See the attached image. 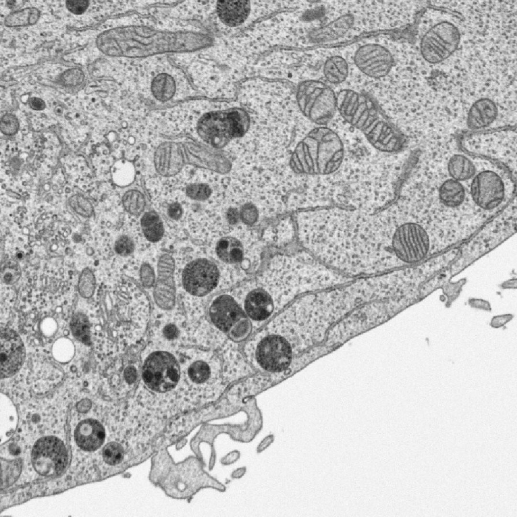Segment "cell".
I'll list each match as a JSON object with an SVG mask.
<instances>
[{
	"label": "cell",
	"instance_id": "6da1fadb",
	"mask_svg": "<svg viewBox=\"0 0 517 517\" xmlns=\"http://www.w3.org/2000/svg\"><path fill=\"white\" fill-rule=\"evenodd\" d=\"M182 344L156 340L143 350L135 391L139 400L207 403L219 397L224 385L219 358Z\"/></svg>",
	"mask_w": 517,
	"mask_h": 517
},
{
	"label": "cell",
	"instance_id": "7a4b0ae2",
	"mask_svg": "<svg viewBox=\"0 0 517 517\" xmlns=\"http://www.w3.org/2000/svg\"><path fill=\"white\" fill-rule=\"evenodd\" d=\"M336 107L341 117L361 132L380 151L394 153L406 146L405 135L384 115L369 95L349 89L341 90L336 94Z\"/></svg>",
	"mask_w": 517,
	"mask_h": 517
},
{
	"label": "cell",
	"instance_id": "3957f363",
	"mask_svg": "<svg viewBox=\"0 0 517 517\" xmlns=\"http://www.w3.org/2000/svg\"><path fill=\"white\" fill-rule=\"evenodd\" d=\"M344 154V144L337 133L327 126H319L298 144L291 165L298 173L327 176L340 169Z\"/></svg>",
	"mask_w": 517,
	"mask_h": 517
},
{
	"label": "cell",
	"instance_id": "277c9868",
	"mask_svg": "<svg viewBox=\"0 0 517 517\" xmlns=\"http://www.w3.org/2000/svg\"><path fill=\"white\" fill-rule=\"evenodd\" d=\"M249 122L246 112L240 108L214 111L201 117L197 131L206 143L216 148H223L233 138L244 135Z\"/></svg>",
	"mask_w": 517,
	"mask_h": 517
},
{
	"label": "cell",
	"instance_id": "5b68a950",
	"mask_svg": "<svg viewBox=\"0 0 517 517\" xmlns=\"http://www.w3.org/2000/svg\"><path fill=\"white\" fill-rule=\"evenodd\" d=\"M298 102L303 114L319 126H327L337 112L336 94L329 86L319 80L301 84Z\"/></svg>",
	"mask_w": 517,
	"mask_h": 517
},
{
	"label": "cell",
	"instance_id": "8992f818",
	"mask_svg": "<svg viewBox=\"0 0 517 517\" xmlns=\"http://www.w3.org/2000/svg\"><path fill=\"white\" fill-rule=\"evenodd\" d=\"M460 41V34L452 23L439 22L422 37L420 51L423 58L431 64L439 63L451 56L457 49Z\"/></svg>",
	"mask_w": 517,
	"mask_h": 517
},
{
	"label": "cell",
	"instance_id": "52a82bcc",
	"mask_svg": "<svg viewBox=\"0 0 517 517\" xmlns=\"http://www.w3.org/2000/svg\"><path fill=\"white\" fill-rule=\"evenodd\" d=\"M208 313L210 324L219 331L231 333L235 338L247 333V316L231 296L217 297L211 303Z\"/></svg>",
	"mask_w": 517,
	"mask_h": 517
},
{
	"label": "cell",
	"instance_id": "ba28073f",
	"mask_svg": "<svg viewBox=\"0 0 517 517\" xmlns=\"http://www.w3.org/2000/svg\"><path fill=\"white\" fill-rule=\"evenodd\" d=\"M430 247L429 237L420 225L406 223L395 230L392 247L401 261L408 264L420 262L427 255Z\"/></svg>",
	"mask_w": 517,
	"mask_h": 517
},
{
	"label": "cell",
	"instance_id": "9c48e42d",
	"mask_svg": "<svg viewBox=\"0 0 517 517\" xmlns=\"http://www.w3.org/2000/svg\"><path fill=\"white\" fill-rule=\"evenodd\" d=\"M67 459L64 444L55 436L41 438L32 450V464L36 472L42 476L59 475L65 468Z\"/></svg>",
	"mask_w": 517,
	"mask_h": 517
},
{
	"label": "cell",
	"instance_id": "30bf717a",
	"mask_svg": "<svg viewBox=\"0 0 517 517\" xmlns=\"http://www.w3.org/2000/svg\"><path fill=\"white\" fill-rule=\"evenodd\" d=\"M182 284L189 294L202 296L212 291L217 285L219 271L217 266L206 258H198L190 262L182 273Z\"/></svg>",
	"mask_w": 517,
	"mask_h": 517
},
{
	"label": "cell",
	"instance_id": "8fae6325",
	"mask_svg": "<svg viewBox=\"0 0 517 517\" xmlns=\"http://www.w3.org/2000/svg\"><path fill=\"white\" fill-rule=\"evenodd\" d=\"M471 194L478 206L484 210H492L504 199L505 185L501 177L495 172L483 171L473 178Z\"/></svg>",
	"mask_w": 517,
	"mask_h": 517
},
{
	"label": "cell",
	"instance_id": "7c38bea8",
	"mask_svg": "<svg viewBox=\"0 0 517 517\" xmlns=\"http://www.w3.org/2000/svg\"><path fill=\"white\" fill-rule=\"evenodd\" d=\"M356 67L365 75L373 78L386 76L394 65V59L385 47L376 43L360 46L353 57Z\"/></svg>",
	"mask_w": 517,
	"mask_h": 517
},
{
	"label": "cell",
	"instance_id": "4fadbf2b",
	"mask_svg": "<svg viewBox=\"0 0 517 517\" xmlns=\"http://www.w3.org/2000/svg\"><path fill=\"white\" fill-rule=\"evenodd\" d=\"M25 357L24 344L19 335L9 328L1 332V376L8 378L15 375L21 368Z\"/></svg>",
	"mask_w": 517,
	"mask_h": 517
},
{
	"label": "cell",
	"instance_id": "5bb4252c",
	"mask_svg": "<svg viewBox=\"0 0 517 517\" xmlns=\"http://www.w3.org/2000/svg\"><path fill=\"white\" fill-rule=\"evenodd\" d=\"M245 314L253 325H259L273 314L275 305L271 296L261 288H256L249 292L243 302Z\"/></svg>",
	"mask_w": 517,
	"mask_h": 517
},
{
	"label": "cell",
	"instance_id": "9a60e30c",
	"mask_svg": "<svg viewBox=\"0 0 517 517\" xmlns=\"http://www.w3.org/2000/svg\"><path fill=\"white\" fill-rule=\"evenodd\" d=\"M105 430L96 420L87 419L79 422L74 432L77 445L82 450L92 451L99 448L105 439Z\"/></svg>",
	"mask_w": 517,
	"mask_h": 517
},
{
	"label": "cell",
	"instance_id": "2e32d148",
	"mask_svg": "<svg viewBox=\"0 0 517 517\" xmlns=\"http://www.w3.org/2000/svg\"><path fill=\"white\" fill-rule=\"evenodd\" d=\"M354 17L344 14L311 32L309 38L316 43H325L338 40L348 33L354 24Z\"/></svg>",
	"mask_w": 517,
	"mask_h": 517
},
{
	"label": "cell",
	"instance_id": "e0dca14e",
	"mask_svg": "<svg viewBox=\"0 0 517 517\" xmlns=\"http://www.w3.org/2000/svg\"><path fill=\"white\" fill-rule=\"evenodd\" d=\"M498 109L496 104L488 98L476 100L470 108L467 117L468 127L478 130L490 126L497 118Z\"/></svg>",
	"mask_w": 517,
	"mask_h": 517
},
{
	"label": "cell",
	"instance_id": "ac0fdd59",
	"mask_svg": "<svg viewBox=\"0 0 517 517\" xmlns=\"http://www.w3.org/2000/svg\"><path fill=\"white\" fill-rule=\"evenodd\" d=\"M250 8L249 1H219L216 5V12L223 23L235 27L246 20Z\"/></svg>",
	"mask_w": 517,
	"mask_h": 517
},
{
	"label": "cell",
	"instance_id": "d6986e66",
	"mask_svg": "<svg viewBox=\"0 0 517 517\" xmlns=\"http://www.w3.org/2000/svg\"><path fill=\"white\" fill-rule=\"evenodd\" d=\"M218 258L227 264L241 262L243 256V248L241 243L236 238L223 237L219 240L216 246Z\"/></svg>",
	"mask_w": 517,
	"mask_h": 517
},
{
	"label": "cell",
	"instance_id": "ffe728a7",
	"mask_svg": "<svg viewBox=\"0 0 517 517\" xmlns=\"http://www.w3.org/2000/svg\"><path fill=\"white\" fill-rule=\"evenodd\" d=\"M465 189L458 181L453 179L445 180L440 186L439 197L445 205L455 208L460 205L465 199Z\"/></svg>",
	"mask_w": 517,
	"mask_h": 517
},
{
	"label": "cell",
	"instance_id": "44dd1931",
	"mask_svg": "<svg viewBox=\"0 0 517 517\" xmlns=\"http://www.w3.org/2000/svg\"><path fill=\"white\" fill-rule=\"evenodd\" d=\"M348 73V64L341 56H331L324 63L323 74L326 80L331 84H337L344 82Z\"/></svg>",
	"mask_w": 517,
	"mask_h": 517
},
{
	"label": "cell",
	"instance_id": "7402d4cb",
	"mask_svg": "<svg viewBox=\"0 0 517 517\" xmlns=\"http://www.w3.org/2000/svg\"><path fill=\"white\" fill-rule=\"evenodd\" d=\"M447 170L451 179L459 182L472 178L476 171L473 163L461 154H454L451 157L448 163Z\"/></svg>",
	"mask_w": 517,
	"mask_h": 517
},
{
	"label": "cell",
	"instance_id": "603a6c76",
	"mask_svg": "<svg viewBox=\"0 0 517 517\" xmlns=\"http://www.w3.org/2000/svg\"><path fill=\"white\" fill-rule=\"evenodd\" d=\"M141 226L145 238L149 241H159L164 234V225L158 214L154 212L145 213L141 218Z\"/></svg>",
	"mask_w": 517,
	"mask_h": 517
},
{
	"label": "cell",
	"instance_id": "cb8c5ba5",
	"mask_svg": "<svg viewBox=\"0 0 517 517\" xmlns=\"http://www.w3.org/2000/svg\"><path fill=\"white\" fill-rule=\"evenodd\" d=\"M175 82L169 75L161 73L152 80L151 90L154 96L161 101L170 99L175 92Z\"/></svg>",
	"mask_w": 517,
	"mask_h": 517
},
{
	"label": "cell",
	"instance_id": "d4e9b609",
	"mask_svg": "<svg viewBox=\"0 0 517 517\" xmlns=\"http://www.w3.org/2000/svg\"><path fill=\"white\" fill-rule=\"evenodd\" d=\"M40 17L39 11L30 7L16 11L9 14L5 20V24L9 27L25 26L34 24Z\"/></svg>",
	"mask_w": 517,
	"mask_h": 517
},
{
	"label": "cell",
	"instance_id": "484cf974",
	"mask_svg": "<svg viewBox=\"0 0 517 517\" xmlns=\"http://www.w3.org/2000/svg\"><path fill=\"white\" fill-rule=\"evenodd\" d=\"M71 327L75 337L86 344L90 342L89 327L85 315L78 313L72 318Z\"/></svg>",
	"mask_w": 517,
	"mask_h": 517
},
{
	"label": "cell",
	"instance_id": "4316f807",
	"mask_svg": "<svg viewBox=\"0 0 517 517\" xmlns=\"http://www.w3.org/2000/svg\"><path fill=\"white\" fill-rule=\"evenodd\" d=\"M96 280L93 272L89 268L84 269L79 276L78 282V290L80 295L84 298H89L94 293Z\"/></svg>",
	"mask_w": 517,
	"mask_h": 517
},
{
	"label": "cell",
	"instance_id": "83f0119b",
	"mask_svg": "<svg viewBox=\"0 0 517 517\" xmlns=\"http://www.w3.org/2000/svg\"><path fill=\"white\" fill-rule=\"evenodd\" d=\"M185 187L184 194L192 200L203 201L212 194L211 188L205 183L193 182L186 185Z\"/></svg>",
	"mask_w": 517,
	"mask_h": 517
},
{
	"label": "cell",
	"instance_id": "f1b7e54d",
	"mask_svg": "<svg viewBox=\"0 0 517 517\" xmlns=\"http://www.w3.org/2000/svg\"><path fill=\"white\" fill-rule=\"evenodd\" d=\"M124 451L122 445L115 442L106 444L102 449L104 460L108 464L115 465L123 459Z\"/></svg>",
	"mask_w": 517,
	"mask_h": 517
},
{
	"label": "cell",
	"instance_id": "f546056e",
	"mask_svg": "<svg viewBox=\"0 0 517 517\" xmlns=\"http://www.w3.org/2000/svg\"><path fill=\"white\" fill-rule=\"evenodd\" d=\"M71 208L78 214L84 217H90L93 212V208L90 202L81 194H75L69 200Z\"/></svg>",
	"mask_w": 517,
	"mask_h": 517
},
{
	"label": "cell",
	"instance_id": "4dcf8cb0",
	"mask_svg": "<svg viewBox=\"0 0 517 517\" xmlns=\"http://www.w3.org/2000/svg\"><path fill=\"white\" fill-rule=\"evenodd\" d=\"M133 168L127 163H121L114 168L113 176L118 184L127 185L133 177Z\"/></svg>",
	"mask_w": 517,
	"mask_h": 517
},
{
	"label": "cell",
	"instance_id": "1f68e13d",
	"mask_svg": "<svg viewBox=\"0 0 517 517\" xmlns=\"http://www.w3.org/2000/svg\"><path fill=\"white\" fill-rule=\"evenodd\" d=\"M19 126L18 119L12 114L7 113L1 117L0 129L4 135L11 136L15 134L19 130Z\"/></svg>",
	"mask_w": 517,
	"mask_h": 517
},
{
	"label": "cell",
	"instance_id": "d6a6232c",
	"mask_svg": "<svg viewBox=\"0 0 517 517\" xmlns=\"http://www.w3.org/2000/svg\"><path fill=\"white\" fill-rule=\"evenodd\" d=\"M123 200L126 208L131 211L140 210L144 203L142 194L135 190L127 192L124 195Z\"/></svg>",
	"mask_w": 517,
	"mask_h": 517
},
{
	"label": "cell",
	"instance_id": "836d02e7",
	"mask_svg": "<svg viewBox=\"0 0 517 517\" xmlns=\"http://www.w3.org/2000/svg\"><path fill=\"white\" fill-rule=\"evenodd\" d=\"M134 248V243L131 239L124 235L118 238L115 244V250L120 255L126 256L131 254Z\"/></svg>",
	"mask_w": 517,
	"mask_h": 517
},
{
	"label": "cell",
	"instance_id": "e575fe53",
	"mask_svg": "<svg viewBox=\"0 0 517 517\" xmlns=\"http://www.w3.org/2000/svg\"><path fill=\"white\" fill-rule=\"evenodd\" d=\"M240 215L242 221L247 225L253 224L258 217V212L256 208L249 203L246 204L242 207Z\"/></svg>",
	"mask_w": 517,
	"mask_h": 517
},
{
	"label": "cell",
	"instance_id": "d590c367",
	"mask_svg": "<svg viewBox=\"0 0 517 517\" xmlns=\"http://www.w3.org/2000/svg\"><path fill=\"white\" fill-rule=\"evenodd\" d=\"M67 9L71 13L79 15L83 13L89 6L86 1H68L66 2Z\"/></svg>",
	"mask_w": 517,
	"mask_h": 517
},
{
	"label": "cell",
	"instance_id": "8d00e7d4",
	"mask_svg": "<svg viewBox=\"0 0 517 517\" xmlns=\"http://www.w3.org/2000/svg\"><path fill=\"white\" fill-rule=\"evenodd\" d=\"M513 318V315L510 314H502L493 317L489 323L490 326L493 329L503 327Z\"/></svg>",
	"mask_w": 517,
	"mask_h": 517
},
{
	"label": "cell",
	"instance_id": "74e56055",
	"mask_svg": "<svg viewBox=\"0 0 517 517\" xmlns=\"http://www.w3.org/2000/svg\"><path fill=\"white\" fill-rule=\"evenodd\" d=\"M241 456V453L238 450H233L228 452L222 457L220 460L221 463L224 466H229L233 464L238 461Z\"/></svg>",
	"mask_w": 517,
	"mask_h": 517
},
{
	"label": "cell",
	"instance_id": "f35d334b",
	"mask_svg": "<svg viewBox=\"0 0 517 517\" xmlns=\"http://www.w3.org/2000/svg\"><path fill=\"white\" fill-rule=\"evenodd\" d=\"M17 269L14 268H8L4 271L3 280L4 282L7 284H11L15 283L18 279L19 273Z\"/></svg>",
	"mask_w": 517,
	"mask_h": 517
},
{
	"label": "cell",
	"instance_id": "ab89813d",
	"mask_svg": "<svg viewBox=\"0 0 517 517\" xmlns=\"http://www.w3.org/2000/svg\"><path fill=\"white\" fill-rule=\"evenodd\" d=\"M168 214L173 219L178 220L182 216L183 211L181 205L178 202H174L168 206Z\"/></svg>",
	"mask_w": 517,
	"mask_h": 517
},
{
	"label": "cell",
	"instance_id": "60d3db41",
	"mask_svg": "<svg viewBox=\"0 0 517 517\" xmlns=\"http://www.w3.org/2000/svg\"><path fill=\"white\" fill-rule=\"evenodd\" d=\"M275 436L273 434H269L266 436L258 444L256 448V451L260 453L267 449L274 441Z\"/></svg>",
	"mask_w": 517,
	"mask_h": 517
},
{
	"label": "cell",
	"instance_id": "b9f144b4",
	"mask_svg": "<svg viewBox=\"0 0 517 517\" xmlns=\"http://www.w3.org/2000/svg\"><path fill=\"white\" fill-rule=\"evenodd\" d=\"M469 304L472 307L491 312V307L489 303L481 299H472L469 301Z\"/></svg>",
	"mask_w": 517,
	"mask_h": 517
},
{
	"label": "cell",
	"instance_id": "7bdbcfd3",
	"mask_svg": "<svg viewBox=\"0 0 517 517\" xmlns=\"http://www.w3.org/2000/svg\"><path fill=\"white\" fill-rule=\"evenodd\" d=\"M29 105L32 109L36 111L43 110L45 108V102L42 99L36 97L30 98Z\"/></svg>",
	"mask_w": 517,
	"mask_h": 517
},
{
	"label": "cell",
	"instance_id": "ee69618b",
	"mask_svg": "<svg viewBox=\"0 0 517 517\" xmlns=\"http://www.w3.org/2000/svg\"><path fill=\"white\" fill-rule=\"evenodd\" d=\"M239 213L236 209L230 208L226 213V218L230 224H233L236 223L239 218Z\"/></svg>",
	"mask_w": 517,
	"mask_h": 517
},
{
	"label": "cell",
	"instance_id": "f6af8a7d",
	"mask_svg": "<svg viewBox=\"0 0 517 517\" xmlns=\"http://www.w3.org/2000/svg\"><path fill=\"white\" fill-rule=\"evenodd\" d=\"M246 471L247 469L245 466L236 468L231 472L230 477L233 479H240L244 476Z\"/></svg>",
	"mask_w": 517,
	"mask_h": 517
},
{
	"label": "cell",
	"instance_id": "bcb514c9",
	"mask_svg": "<svg viewBox=\"0 0 517 517\" xmlns=\"http://www.w3.org/2000/svg\"><path fill=\"white\" fill-rule=\"evenodd\" d=\"M8 194L10 196L14 197L17 198H20V195L18 194V193L15 192H13V191L9 192L8 193Z\"/></svg>",
	"mask_w": 517,
	"mask_h": 517
}]
</instances>
